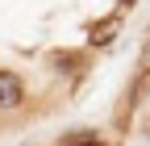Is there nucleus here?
I'll list each match as a JSON object with an SVG mask.
<instances>
[{
  "mask_svg": "<svg viewBox=\"0 0 150 146\" xmlns=\"http://www.w3.org/2000/svg\"><path fill=\"white\" fill-rule=\"evenodd\" d=\"M129 4H134V0H121V9H129Z\"/></svg>",
  "mask_w": 150,
  "mask_h": 146,
  "instance_id": "4",
  "label": "nucleus"
},
{
  "mask_svg": "<svg viewBox=\"0 0 150 146\" xmlns=\"http://www.w3.org/2000/svg\"><path fill=\"white\" fill-rule=\"evenodd\" d=\"M50 67H63L67 75H75V71L83 67V54H75V50H54V54H50Z\"/></svg>",
  "mask_w": 150,
  "mask_h": 146,
  "instance_id": "3",
  "label": "nucleus"
},
{
  "mask_svg": "<svg viewBox=\"0 0 150 146\" xmlns=\"http://www.w3.org/2000/svg\"><path fill=\"white\" fill-rule=\"evenodd\" d=\"M21 104H25V79L17 71H0V113H13Z\"/></svg>",
  "mask_w": 150,
  "mask_h": 146,
  "instance_id": "1",
  "label": "nucleus"
},
{
  "mask_svg": "<svg viewBox=\"0 0 150 146\" xmlns=\"http://www.w3.org/2000/svg\"><path fill=\"white\" fill-rule=\"evenodd\" d=\"M121 29V17H104V21H96L92 25V33H88V42L92 46H108L112 42V33Z\"/></svg>",
  "mask_w": 150,
  "mask_h": 146,
  "instance_id": "2",
  "label": "nucleus"
},
{
  "mask_svg": "<svg viewBox=\"0 0 150 146\" xmlns=\"http://www.w3.org/2000/svg\"><path fill=\"white\" fill-rule=\"evenodd\" d=\"M88 146H96V142H88Z\"/></svg>",
  "mask_w": 150,
  "mask_h": 146,
  "instance_id": "5",
  "label": "nucleus"
}]
</instances>
